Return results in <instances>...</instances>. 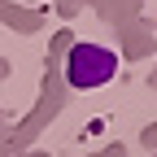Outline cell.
<instances>
[{"instance_id":"obj_1","label":"cell","mask_w":157,"mask_h":157,"mask_svg":"<svg viewBox=\"0 0 157 157\" xmlns=\"http://www.w3.org/2000/svg\"><path fill=\"white\" fill-rule=\"evenodd\" d=\"M118 74V52L105 44H74L66 52V83L74 92H96Z\"/></svg>"}]
</instances>
